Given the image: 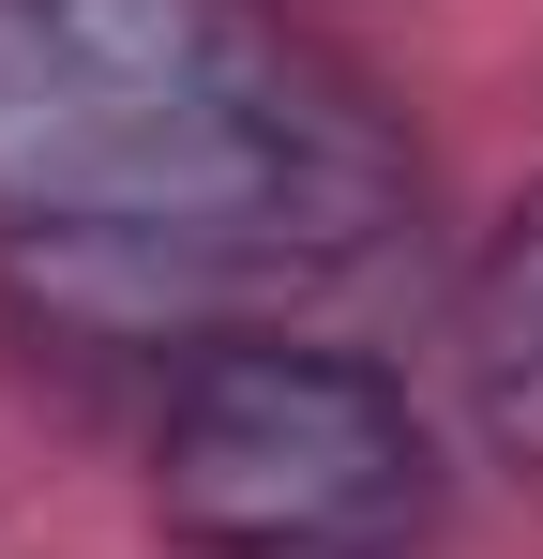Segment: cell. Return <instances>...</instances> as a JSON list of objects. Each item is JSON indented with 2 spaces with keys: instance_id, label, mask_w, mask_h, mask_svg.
<instances>
[{
  "instance_id": "cell-3",
  "label": "cell",
  "mask_w": 543,
  "mask_h": 559,
  "mask_svg": "<svg viewBox=\"0 0 543 559\" xmlns=\"http://www.w3.org/2000/svg\"><path fill=\"white\" fill-rule=\"evenodd\" d=\"M452 378H468V424L498 468H543V182L483 227L468 302H452Z\"/></svg>"
},
{
  "instance_id": "cell-1",
  "label": "cell",
  "mask_w": 543,
  "mask_h": 559,
  "mask_svg": "<svg viewBox=\"0 0 543 559\" xmlns=\"http://www.w3.org/2000/svg\"><path fill=\"white\" fill-rule=\"evenodd\" d=\"M0 227L106 333L362 273L408 227V136L257 0H0Z\"/></svg>"
},
{
  "instance_id": "cell-2",
  "label": "cell",
  "mask_w": 543,
  "mask_h": 559,
  "mask_svg": "<svg viewBox=\"0 0 543 559\" xmlns=\"http://www.w3.org/2000/svg\"><path fill=\"white\" fill-rule=\"evenodd\" d=\"M152 530L181 559H423L438 439L362 348L242 333L196 348L152 424Z\"/></svg>"
}]
</instances>
